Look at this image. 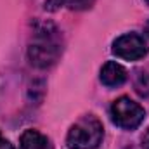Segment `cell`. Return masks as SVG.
<instances>
[{
	"instance_id": "obj_1",
	"label": "cell",
	"mask_w": 149,
	"mask_h": 149,
	"mask_svg": "<svg viewBox=\"0 0 149 149\" xmlns=\"http://www.w3.org/2000/svg\"><path fill=\"white\" fill-rule=\"evenodd\" d=\"M63 52V42L59 31L52 24H42L37 28L28 47V59L37 68L52 66Z\"/></svg>"
},
{
	"instance_id": "obj_2",
	"label": "cell",
	"mask_w": 149,
	"mask_h": 149,
	"mask_svg": "<svg viewBox=\"0 0 149 149\" xmlns=\"http://www.w3.org/2000/svg\"><path fill=\"white\" fill-rule=\"evenodd\" d=\"M104 137V128L102 123L88 114L80 118L68 132V148L70 149H97L102 142Z\"/></svg>"
},
{
	"instance_id": "obj_3",
	"label": "cell",
	"mask_w": 149,
	"mask_h": 149,
	"mask_svg": "<svg viewBox=\"0 0 149 149\" xmlns=\"http://www.w3.org/2000/svg\"><path fill=\"white\" fill-rule=\"evenodd\" d=\"M144 108L134 102L130 97H120L111 106V118L114 125L125 130H134L144 121Z\"/></svg>"
},
{
	"instance_id": "obj_4",
	"label": "cell",
	"mask_w": 149,
	"mask_h": 149,
	"mask_svg": "<svg viewBox=\"0 0 149 149\" xmlns=\"http://www.w3.org/2000/svg\"><path fill=\"white\" fill-rule=\"evenodd\" d=\"M113 54L120 59H125V61H137L148 54V45L141 35L127 33V35L114 40Z\"/></svg>"
},
{
	"instance_id": "obj_5",
	"label": "cell",
	"mask_w": 149,
	"mask_h": 149,
	"mask_svg": "<svg viewBox=\"0 0 149 149\" xmlns=\"http://www.w3.org/2000/svg\"><path fill=\"white\" fill-rule=\"evenodd\" d=\"M127 80V71L114 61H108L101 70V81L106 87H120Z\"/></svg>"
},
{
	"instance_id": "obj_6",
	"label": "cell",
	"mask_w": 149,
	"mask_h": 149,
	"mask_svg": "<svg viewBox=\"0 0 149 149\" xmlns=\"http://www.w3.org/2000/svg\"><path fill=\"white\" fill-rule=\"evenodd\" d=\"M21 149H54L50 141L37 130H26L21 135Z\"/></svg>"
},
{
	"instance_id": "obj_7",
	"label": "cell",
	"mask_w": 149,
	"mask_h": 149,
	"mask_svg": "<svg viewBox=\"0 0 149 149\" xmlns=\"http://www.w3.org/2000/svg\"><path fill=\"white\" fill-rule=\"evenodd\" d=\"M135 90L142 97L149 95V74L148 73H144V71L137 73V76H135Z\"/></svg>"
},
{
	"instance_id": "obj_8",
	"label": "cell",
	"mask_w": 149,
	"mask_h": 149,
	"mask_svg": "<svg viewBox=\"0 0 149 149\" xmlns=\"http://www.w3.org/2000/svg\"><path fill=\"white\" fill-rule=\"evenodd\" d=\"M63 3H66V5H70L71 9H85V7H88L94 0H61Z\"/></svg>"
},
{
	"instance_id": "obj_9",
	"label": "cell",
	"mask_w": 149,
	"mask_h": 149,
	"mask_svg": "<svg viewBox=\"0 0 149 149\" xmlns=\"http://www.w3.org/2000/svg\"><path fill=\"white\" fill-rule=\"evenodd\" d=\"M142 149H149V128L142 135Z\"/></svg>"
},
{
	"instance_id": "obj_10",
	"label": "cell",
	"mask_w": 149,
	"mask_h": 149,
	"mask_svg": "<svg viewBox=\"0 0 149 149\" xmlns=\"http://www.w3.org/2000/svg\"><path fill=\"white\" fill-rule=\"evenodd\" d=\"M0 149H14V148H12V144H10L9 141H5V139L0 135Z\"/></svg>"
},
{
	"instance_id": "obj_11",
	"label": "cell",
	"mask_w": 149,
	"mask_h": 149,
	"mask_svg": "<svg viewBox=\"0 0 149 149\" xmlns=\"http://www.w3.org/2000/svg\"><path fill=\"white\" fill-rule=\"evenodd\" d=\"M146 35L149 37V21H148V24H146Z\"/></svg>"
},
{
	"instance_id": "obj_12",
	"label": "cell",
	"mask_w": 149,
	"mask_h": 149,
	"mask_svg": "<svg viewBox=\"0 0 149 149\" xmlns=\"http://www.w3.org/2000/svg\"><path fill=\"white\" fill-rule=\"evenodd\" d=\"M146 2H148V3H149V0H146Z\"/></svg>"
}]
</instances>
